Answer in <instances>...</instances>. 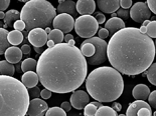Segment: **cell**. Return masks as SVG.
I'll return each mask as SVG.
<instances>
[{"mask_svg": "<svg viewBox=\"0 0 156 116\" xmlns=\"http://www.w3.org/2000/svg\"><path fill=\"white\" fill-rule=\"evenodd\" d=\"M13 27H14L15 30L22 31V30H24L25 24H24V22L21 20V19H18V20H16L14 23H13Z\"/></svg>", "mask_w": 156, "mask_h": 116, "instance_id": "d590c367", "label": "cell"}, {"mask_svg": "<svg viewBox=\"0 0 156 116\" xmlns=\"http://www.w3.org/2000/svg\"><path fill=\"white\" fill-rule=\"evenodd\" d=\"M144 72L145 73L142 72V75L147 76L148 81L150 82L152 85H156V64L152 62V63L150 64V66H149Z\"/></svg>", "mask_w": 156, "mask_h": 116, "instance_id": "d4e9b609", "label": "cell"}, {"mask_svg": "<svg viewBox=\"0 0 156 116\" xmlns=\"http://www.w3.org/2000/svg\"><path fill=\"white\" fill-rule=\"evenodd\" d=\"M41 98H44V99L51 98V91L45 88V89H44V90L41 91Z\"/></svg>", "mask_w": 156, "mask_h": 116, "instance_id": "7bdbcfd3", "label": "cell"}, {"mask_svg": "<svg viewBox=\"0 0 156 116\" xmlns=\"http://www.w3.org/2000/svg\"><path fill=\"white\" fill-rule=\"evenodd\" d=\"M85 81L89 95L100 102L117 100L124 91L122 74L109 66L94 69L86 77Z\"/></svg>", "mask_w": 156, "mask_h": 116, "instance_id": "3957f363", "label": "cell"}, {"mask_svg": "<svg viewBox=\"0 0 156 116\" xmlns=\"http://www.w3.org/2000/svg\"><path fill=\"white\" fill-rule=\"evenodd\" d=\"M21 51H22V54H29L31 51V48H30V46L27 45V44H23L21 46Z\"/></svg>", "mask_w": 156, "mask_h": 116, "instance_id": "f6af8a7d", "label": "cell"}, {"mask_svg": "<svg viewBox=\"0 0 156 116\" xmlns=\"http://www.w3.org/2000/svg\"><path fill=\"white\" fill-rule=\"evenodd\" d=\"M10 0H0V11H4L8 8Z\"/></svg>", "mask_w": 156, "mask_h": 116, "instance_id": "f35d334b", "label": "cell"}, {"mask_svg": "<svg viewBox=\"0 0 156 116\" xmlns=\"http://www.w3.org/2000/svg\"><path fill=\"white\" fill-rule=\"evenodd\" d=\"M139 30H140L142 33H145V32H146V26H143V25H142L141 27L139 28Z\"/></svg>", "mask_w": 156, "mask_h": 116, "instance_id": "f907efd6", "label": "cell"}, {"mask_svg": "<svg viewBox=\"0 0 156 116\" xmlns=\"http://www.w3.org/2000/svg\"><path fill=\"white\" fill-rule=\"evenodd\" d=\"M98 34H99V38L106 39L109 36V32H108V30L106 28H101V29H99Z\"/></svg>", "mask_w": 156, "mask_h": 116, "instance_id": "ab89813d", "label": "cell"}, {"mask_svg": "<svg viewBox=\"0 0 156 116\" xmlns=\"http://www.w3.org/2000/svg\"><path fill=\"white\" fill-rule=\"evenodd\" d=\"M83 43H92L95 46L94 55L89 57L87 63L90 65H100L107 60V42L105 39H101L99 37H91L87 38Z\"/></svg>", "mask_w": 156, "mask_h": 116, "instance_id": "52a82bcc", "label": "cell"}, {"mask_svg": "<svg viewBox=\"0 0 156 116\" xmlns=\"http://www.w3.org/2000/svg\"><path fill=\"white\" fill-rule=\"evenodd\" d=\"M4 56L6 61H8L11 64H16L21 60L22 58V51L20 48L16 47V46H11L6 49L4 52Z\"/></svg>", "mask_w": 156, "mask_h": 116, "instance_id": "2e32d148", "label": "cell"}, {"mask_svg": "<svg viewBox=\"0 0 156 116\" xmlns=\"http://www.w3.org/2000/svg\"><path fill=\"white\" fill-rule=\"evenodd\" d=\"M77 12L82 15H91L95 12L96 2L94 0H78L76 3Z\"/></svg>", "mask_w": 156, "mask_h": 116, "instance_id": "4fadbf2b", "label": "cell"}, {"mask_svg": "<svg viewBox=\"0 0 156 116\" xmlns=\"http://www.w3.org/2000/svg\"><path fill=\"white\" fill-rule=\"evenodd\" d=\"M146 35H148L150 38H155L156 37V21L152 20L149 22V24L146 26Z\"/></svg>", "mask_w": 156, "mask_h": 116, "instance_id": "1f68e13d", "label": "cell"}, {"mask_svg": "<svg viewBox=\"0 0 156 116\" xmlns=\"http://www.w3.org/2000/svg\"><path fill=\"white\" fill-rule=\"evenodd\" d=\"M48 109V105L45 101L41 99L34 98L31 101H29V105L27 108L26 115L29 116H42L45 115L46 110Z\"/></svg>", "mask_w": 156, "mask_h": 116, "instance_id": "8fae6325", "label": "cell"}, {"mask_svg": "<svg viewBox=\"0 0 156 116\" xmlns=\"http://www.w3.org/2000/svg\"><path fill=\"white\" fill-rule=\"evenodd\" d=\"M27 39L34 47H42L48 42V33L44 28H34L28 32Z\"/></svg>", "mask_w": 156, "mask_h": 116, "instance_id": "30bf717a", "label": "cell"}, {"mask_svg": "<svg viewBox=\"0 0 156 116\" xmlns=\"http://www.w3.org/2000/svg\"><path fill=\"white\" fill-rule=\"evenodd\" d=\"M90 96L87 92L83 90H77L71 96V104L74 108L78 110H82L89 103Z\"/></svg>", "mask_w": 156, "mask_h": 116, "instance_id": "7c38bea8", "label": "cell"}, {"mask_svg": "<svg viewBox=\"0 0 156 116\" xmlns=\"http://www.w3.org/2000/svg\"><path fill=\"white\" fill-rule=\"evenodd\" d=\"M20 19V12H18L15 9H12V10H8L5 13L4 16V27H8L11 28L13 27V23H14L16 20Z\"/></svg>", "mask_w": 156, "mask_h": 116, "instance_id": "44dd1931", "label": "cell"}, {"mask_svg": "<svg viewBox=\"0 0 156 116\" xmlns=\"http://www.w3.org/2000/svg\"><path fill=\"white\" fill-rule=\"evenodd\" d=\"M18 1H20V2H25V3H26V2L28 1V0H18Z\"/></svg>", "mask_w": 156, "mask_h": 116, "instance_id": "680465c9", "label": "cell"}, {"mask_svg": "<svg viewBox=\"0 0 156 116\" xmlns=\"http://www.w3.org/2000/svg\"><path fill=\"white\" fill-rule=\"evenodd\" d=\"M3 25H4V23H2L1 21H0V27H2Z\"/></svg>", "mask_w": 156, "mask_h": 116, "instance_id": "91938a15", "label": "cell"}, {"mask_svg": "<svg viewBox=\"0 0 156 116\" xmlns=\"http://www.w3.org/2000/svg\"><path fill=\"white\" fill-rule=\"evenodd\" d=\"M68 44H69V45H71V46H74V45L76 44V41L74 40V39H72V40H69V41L68 42Z\"/></svg>", "mask_w": 156, "mask_h": 116, "instance_id": "816d5d0a", "label": "cell"}, {"mask_svg": "<svg viewBox=\"0 0 156 116\" xmlns=\"http://www.w3.org/2000/svg\"><path fill=\"white\" fill-rule=\"evenodd\" d=\"M112 14V17H117V14H116L115 12H113V13H111Z\"/></svg>", "mask_w": 156, "mask_h": 116, "instance_id": "6f0895ef", "label": "cell"}, {"mask_svg": "<svg viewBox=\"0 0 156 116\" xmlns=\"http://www.w3.org/2000/svg\"><path fill=\"white\" fill-rule=\"evenodd\" d=\"M34 50H35L36 53H38V54H41V53H42L41 47H34Z\"/></svg>", "mask_w": 156, "mask_h": 116, "instance_id": "681fc988", "label": "cell"}, {"mask_svg": "<svg viewBox=\"0 0 156 116\" xmlns=\"http://www.w3.org/2000/svg\"><path fill=\"white\" fill-rule=\"evenodd\" d=\"M150 93V89L145 84H138L133 88L132 95L136 100H146Z\"/></svg>", "mask_w": 156, "mask_h": 116, "instance_id": "d6986e66", "label": "cell"}, {"mask_svg": "<svg viewBox=\"0 0 156 116\" xmlns=\"http://www.w3.org/2000/svg\"><path fill=\"white\" fill-rule=\"evenodd\" d=\"M113 109H114V110H116V111H120L121 110V104H119V103H114L113 104V107H112Z\"/></svg>", "mask_w": 156, "mask_h": 116, "instance_id": "7dc6e473", "label": "cell"}, {"mask_svg": "<svg viewBox=\"0 0 156 116\" xmlns=\"http://www.w3.org/2000/svg\"><path fill=\"white\" fill-rule=\"evenodd\" d=\"M149 22H150V21H149V19H148V20H145V21H143L142 23H143V26H147L149 24Z\"/></svg>", "mask_w": 156, "mask_h": 116, "instance_id": "db71d44e", "label": "cell"}, {"mask_svg": "<svg viewBox=\"0 0 156 116\" xmlns=\"http://www.w3.org/2000/svg\"><path fill=\"white\" fill-rule=\"evenodd\" d=\"M23 34H24V36H26V37H27V35H28V31H27V30H25L24 32H23Z\"/></svg>", "mask_w": 156, "mask_h": 116, "instance_id": "9f6ffc18", "label": "cell"}, {"mask_svg": "<svg viewBox=\"0 0 156 116\" xmlns=\"http://www.w3.org/2000/svg\"><path fill=\"white\" fill-rule=\"evenodd\" d=\"M88 63L80 48L58 43L41 53L36 73L41 85L55 93H69L84 83Z\"/></svg>", "mask_w": 156, "mask_h": 116, "instance_id": "6da1fadb", "label": "cell"}, {"mask_svg": "<svg viewBox=\"0 0 156 116\" xmlns=\"http://www.w3.org/2000/svg\"><path fill=\"white\" fill-rule=\"evenodd\" d=\"M36 65H37V61L34 58H26L25 60L22 61L21 63V70L23 72L26 71H34L36 70Z\"/></svg>", "mask_w": 156, "mask_h": 116, "instance_id": "4316f807", "label": "cell"}, {"mask_svg": "<svg viewBox=\"0 0 156 116\" xmlns=\"http://www.w3.org/2000/svg\"><path fill=\"white\" fill-rule=\"evenodd\" d=\"M5 13H3V11H0V19H4Z\"/></svg>", "mask_w": 156, "mask_h": 116, "instance_id": "f5cc1de1", "label": "cell"}, {"mask_svg": "<svg viewBox=\"0 0 156 116\" xmlns=\"http://www.w3.org/2000/svg\"><path fill=\"white\" fill-rule=\"evenodd\" d=\"M7 35H8V31L5 28L0 27V55L4 54L6 49L9 47Z\"/></svg>", "mask_w": 156, "mask_h": 116, "instance_id": "cb8c5ba5", "label": "cell"}, {"mask_svg": "<svg viewBox=\"0 0 156 116\" xmlns=\"http://www.w3.org/2000/svg\"><path fill=\"white\" fill-rule=\"evenodd\" d=\"M64 32H62L58 29H54L48 34V40H52L55 44H58L64 41Z\"/></svg>", "mask_w": 156, "mask_h": 116, "instance_id": "484cf974", "label": "cell"}, {"mask_svg": "<svg viewBox=\"0 0 156 116\" xmlns=\"http://www.w3.org/2000/svg\"><path fill=\"white\" fill-rule=\"evenodd\" d=\"M15 73V67L14 65L9 63L8 61L0 60V75H8L13 76Z\"/></svg>", "mask_w": 156, "mask_h": 116, "instance_id": "603a6c76", "label": "cell"}, {"mask_svg": "<svg viewBox=\"0 0 156 116\" xmlns=\"http://www.w3.org/2000/svg\"><path fill=\"white\" fill-rule=\"evenodd\" d=\"M30 90L28 91V94H29V97H31L32 98H37L41 96V90H39V88L38 87H36V86H34V87H32V88H29Z\"/></svg>", "mask_w": 156, "mask_h": 116, "instance_id": "e575fe53", "label": "cell"}, {"mask_svg": "<svg viewBox=\"0 0 156 116\" xmlns=\"http://www.w3.org/2000/svg\"><path fill=\"white\" fill-rule=\"evenodd\" d=\"M55 16V8L48 0H28L20 12V19L28 32L34 28L48 27Z\"/></svg>", "mask_w": 156, "mask_h": 116, "instance_id": "5b68a950", "label": "cell"}, {"mask_svg": "<svg viewBox=\"0 0 156 116\" xmlns=\"http://www.w3.org/2000/svg\"><path fill=\"white\" fill-rule=\"evenodd\" d=\"M97 5L103 12L113 13L120 8V0H97Z\"/></svg>", "mask_w": 156, "mask_h": 116, "instance_id": "5bb4252c", "label": "cell"}, {"mask_svg": "<svg viewBox=\"0 0 156 116\" xmlns=\"http://www.w3.org/2000/svg\"><path fill=\"white\" fill-rule=\"evenodd\" d=\"M143 107L151 109V106L148 103H146L145 100H136L129 105V107L127 108V111H126V115L127 116H136L137 115V111L140 108H143Z\"/></svg>", "mask_w": 156, "mask_h": 116, "instance_id": "ffe728a7", "label": "cell"}, {"mask_svg": "<svg viewBox=\"0 0 156 116\" xmlns=\"http://www.w3.org/2000/svg\"><path fill=\"white\" fill-rule=\"evenodd\" d=\"M46 45H48V48H51V47H52V46H55V44L52 40H48V42H46Z\"/></svg>", "mask_w": 156, "mask_h": 116, "instance_id": "c3c4849f", "label": "cell"}, {"mask_svg": "<svg viewBox=\"0 0 156 116\" xmlns=\"http://www.w3.org/2000/svg\"><path fill=\"white\" fill-rule=\"evenodd\" d=\"M117 115H118L117 111L114 110L112 107L101 105L97 109V112H96L95 116H117Z\"/></svg>", "mask_w": 156, "mask_h": 116, "instance_id": "83f0119b", "label": "cell"}, {"mask_svg": "<svg viewBox=\"0 0 156 116\" xmlns=\"http://www.w3.org/2000/svg\"><path fill=\"white\" fill-rule=\"evenodd\" d=\"M72 39H74V36H73L72 34H69V33H68V34L64 37V40L66 43H68L69 40H72Z\"/></svg>", "mask_w": 156, "mask_h": 116, "instance_id": "bcb514c9", "label": "cell"}, {"mask_svg": "<svg viewBox=\"0 0 156 116\" xmlns=\"http://www.w3.org/2000/svg\"><path fill=\"white\" fill-rule=\"evenodd\" d=\"M107 58L121 74L135 76L153 62L155 44L139 28L124 27L115 32L107 43Z\"/></svg>", "mask_w": 156, "mask_h": 116, "instance_id": "7a4b0ae2", "label": "cell"}, {"mask_svg": "<svg viewBox=\"0 0 156 116\" xmlns=\"http://www.w3.org/2000/svg\"><path fill=\"white\" fill-rule=\"evenodd\" d=\"M81 52L85 57H91L95 53V46L92 43H82L81 45Z\"/></svg>", "mask_w": 156, "mask_h": 116, "instance_id": "f546056e", "label": "cell"}, {"mask_svg": "<svg viewBox=\"0 0 156 116\" xmlns=\"http://www.w3.org/2000/svg\"><path fill=\"white\" fill-rule=\"evenodd\" d=\"M95 19L97 20L98 24H103L106 20V16L104 14H102V13H97V14L95 15Z\"/></svg>", "mask_w": 156, "mask_h": 116, "instance_id": "b9f144b4", "label": "cell"}, {"mask_svg": "<svg viewBox=\"0 0 156 116\" xmlns=\"http://www.w3.org/2000/svg\"><path fill=\"white\" fill-rule=\"evenodd\" d=\"M116 14H117V17L121 18V19H128L129 18V10L128 9L119 8Z\"/></svg>", "mask_w": 156, "mask_h": 116, "instance_id": "d6a6232c", "label": "cell"}, {"mask_svg": "<svg viewBox=\"0 0 156 116\" xmlns=\"http://www.w3.org/2000/svg\"><path fill=\"white\" fill-rule=\"evenodd\" d=\"M52 26L55 29H58L62 32L69 33L73 30L75 26V19L68 13H59L52 20Z\"/></svg>", "mask_w": 156, "mask_h": 116, "instance_id": "9c48e42d", "label": "cell"}, {"mask_svg": "<svg viewBox=\"0 0 156 116\" xmlns=\"http://www.w3.org/2000/svg\"><path fill=\"white\" fill-rule=\"evenodd\" d=\"M58 13H68L72 16H76L78 14L76 3L73 0H58V6L56 8Z\"/></svg>", "mask_w": 156, "mask_h": 116, "instance_id": "9a60e30c", "label": "cell"}, {"mask_svg": "<svg viewBox=\"0 0 156 116\" xmlns=\"http://www.w3.org/2000/svg\"><path fill=\"white\" fill-rule=\"evenodd\" d=\"M61 107L64 109V110L66 112H68L69 111L72 109V104H71V102H67V101H65V102H62V105H61Z\"/></svg>", "mask_w": 156, "mask_h": 116, "instance_id": "ee69618b", "label": "cell"}, {"mask_svg": "<svg viewBox=\"0 0 156 116\" xmlns=\"http://www.w3.org/2000/svg\"><path fill=\"white\" fill-rule=\"evenodd\" d=\"M125 27V23L123 21V19L119 17H112L106 22L105 28L107 29L109 32V35H113L115 32H117L120 29Z\"/></svg>", "mask_w": 156, "mask_h": 116, "instance_id": "e0dca14e", "label": "cell"}, {"mask_svg": "<svg viewBox=\"0 0 156 116\" xmlns=\"http://www.w3.org/2000/svg\"><path fill=\"white\" fill-rule=\"evenodd\" d=\"M77 34L82 38L93 37L99 29V24L94 16L82 15L77 18L74 26Z\"/></svg>", "mask_w": 156, "mask_h": 116, "instance_id": "8992f818", "label": "cell"}, {"mask_svg": "<svg viewBox=\"0 0 156 116\" xmlns=\"http://www.w3.org/2000/svg\"><path fill=\"white\" fill-rule=\"evenodd\" d=\"M27 88L13 76L0 75V116H24L29 105Z\"/></svg>", "mask_w": 156, "mask_h": 116, "instance_id": "277c9868", "label": "cell"}, {"mask_svg": "<svg viewBox=\"0 0 156 116\" xmlns=\"http://www.w3.org/2000/svg\"><path fill=\"white\" fill-rule=\"evenodd\" d=\"M137 115L138 116H151L152 115V109H148V108H140L137 111Z\"/></svg>", "mask_w": 156, "mask_h": 116, "instance_id": "8d00e7d4", "label": "cell"}, {"mask_svg": "<svg viewBox=\"0 0 156 116\" xmlns=\"http://www.w3.org/2000/svg\"><path fill=\"white\" fill-rule=\"evenodd\" d=\"M7 39L9 44H12L13 46H17L23 41V34L21 33V31L13 30L8 32Z\"/></svg>", "mask_w": 156, "mask_h": 116, "instance_id": "7402d4cb", "label": "cell"}, {"mask_svg": "<svg viewBox=\"0 0 156 116\" xmlns=\"http://www.w3.org/2000/svg\"><path fill=\"white\" fill-rule=\"evenodd\" d=\"M102 104L100 101L97 102H92V103H88L87 105L84 107V114L86 116H95L96 112H97V109L100 107Z\"/></svg>", "mask_w": 156, "mask_h": 116, "instance_id": "f1b7e54d", "label": "cell"}, {"mask_svg": "<svg viewBox=\"0 0 156 116\" xmlns=\"http://www.w3.org/2000/svg\"><path fill=\"white\" fill-rule=\"evenodd\" d=\"M44 30H45V32H46V33H48H48L51 31V29L49 28V27H46V28H44Z\"/></svg>", "mask_w": 156, "mask_h": 116, "instance_id": "11a10c76", "label": "cell"}, {"mask_svg": "<svg viewBox=\"0 0 156 116\" xmlns=\"http://www.w3.org/2000/svg\"><path fill=\"white\" fill-rule=\"evenodd\" d=\"M147 6L150 9L151 12H153L154 14L156 13V0H147Z\"/></svg>", "mask_w": 156, "mask_h": 116, "instance_id": "74e56055", "label": "cell"}, {"mask_svg": "<svg viewBox=\"0 0 156 116\" xmlns=\"http://www.w3.org/2000/svg\"><path fill=\"white\" fill-rule=\"evenodd\" d=\"M129 15L132 18V20L137 23H142L143 21L151 18V11L146 3L137 2L131 7Z\"/></svg>", "mask_w": 156, "mask_h": 116, "instance_id": "ba28073f", "label": "cell"}, {"mask_svg": "<svg viewBox=\"0 0 156 116\" xmlns=\"http://www.w3.org/2000/svg\"><path fill=\"white\" fill-rule=\"evenodd\" d=\"M148 101H149V105L151 106V107H153L154 109L156 108V91H153V92H150L148 95Z\"/></svg>", "mask_w": 156, "mask_h": 116, "instance_id": "836d02e7", "label": "cell"}, {"mask_svg": "<svg viewBox=\"0 0 156 116\" xmlns=\"http://www.w3.org/2000/svg\"><path fill=\"white\" fill-rule=\"evenodd\" d=\"M39 81L38 75L34 71H26L21 76V82L26 88H32L37 85Z\"/></svg>", "mask_w": 156, "mask_h": 116, "instance_id": "ac0fdd59", "label": "cell"}, {"mask_svg": "<svg viewBox=\"0 0 156 116\" xmlns=\"http://www.w3.org/2000/svg\"><path fill=\"white\" fill-rule=\"evenodd\" d=\"M45 115L46 116H66L67 115V112L62 107H51L46 110Z\"/></svg>", "mask_w": 156, "mask_h": 116, "instance_id": "4dcf8cb0", "label": "cell"}, {"mask_svg": "<svg viewBox=\"0 0 156 116\" xmlns=\"http://www.w3.org/2000/svg\"><path fill=\"white\" fill-rule=\"evenodd\" d=\"M120 4L123 9H128L132 6V0H120Z\"/></svg>", "mask_w": 156, "mask_h": 116, "instance_id": "60d3db41", "label": "cell"}]
</instances>
